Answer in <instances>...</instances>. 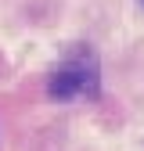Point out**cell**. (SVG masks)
I'll use <instances>...</instances> for the list:
<instances>
[{"mask_svg":"<svg viewBox=\"0 0 144 151\" xmlns=\"http://www.w3.org/2000/svg\"><path fill=\"white\" fill-rule=\"evenodd\" d=\"M47 93L54 101H72V97H79V93H90L94 97L97 93V68L94 65H65L58 72H50V79H47Z\"/></svg>","mask_w":144,"mask_h":151,"instance_id":"1","label":"cell"},{"mask_svg":"<svg viewBox=\"0 0 144 151\" xmlns=\"http://www.w3.org/2000/svg\"><path fill=\"white\" fill-rule=\"evenodd\" d=\"M140 4H144V0H140Z\"/></svg>","mask_w":144,"mask_h":151,"instance_id":"2","label":"cell"}]
</instances>
